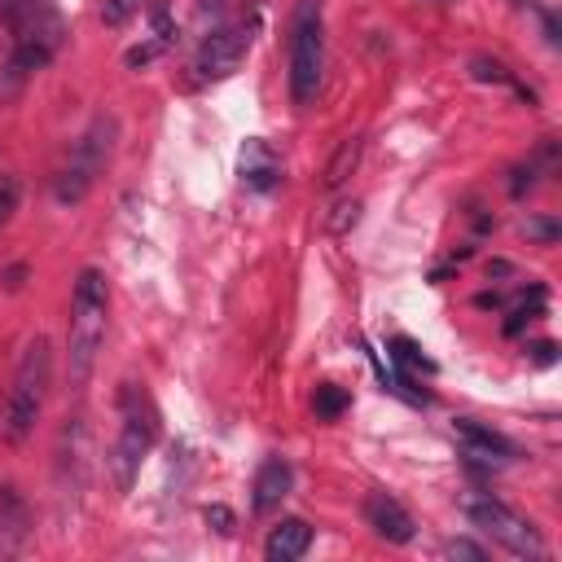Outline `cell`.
Instances as JSON below:
<instances>
[{"label": "cell", "mask_w": 562, "mask_h": 562, "mask_svg": "<svg viewBox=\"0 0 562 562\" xmlns=\"http://www.w3.org/2000/svg\"><path fill=\"white\" fill-rule=\"evenodd\" d=\"M470 75H474L479 83H501V88H514V92H518L527 105L536 101V92H531V88H522V83L514 79V70H509L505 61H496V57H474V61H470Z\"/></svg>", "instance_id": "16"}, {"label": "cell", "mask_w": 562, "mask_h": 562, "mask_svg": "<svg viewBox=\"0 0 562 562\" xmlns=\"http://www.w3.org/2000/svg\"><path fill=\"white\" fill-rule=\"evenodd\" d=\"M31 544V505L13 483H0V562L22 558Z\"/></svg>", "instance_id": "10"}, {"label": "cell", "mask_w": 562, "mask_h": 562, "mask_svg": "<svg viewBox=\"0 0 562 562\" xmlns=\"http://www.w3.org/2000/svg\"><path fill=\"white\" fill-rule=\"evenodd\" d=\"M307 549H312V527L303 518H281L263 540V558L268 562H299Z\"/></svg>", "instance_id": "15"}, {"label": "cell", "mask_w": 562, "mask_h": 562, "mask_svg": "<svg viewBox=\"0 0 562 562\" xmlns=\"http://www.w3.org/2000/svg\"><path fill=\"white\" fill-rule=\"evenodd\" d=\"M0 22L9 31V53L0 66V97H13L35 70L53 61L66 26L53 0H0Z\"/></svg>", "instance_id": "1"}, {"label": "cell", "mask_w": 562, "mask_h": 562, "mask_svg": "<svg viewBox=\"0 0 562 562\" xmlns=\"http://www.w3.org/2000/svg\"><path fill=\"white\" fill-rule=\"evenodd\" d=\"M114 140H119V119H114V114H97V119L83 127V136L70 145L66 167L57 171V189H53V198H57L61 206H75V202H83V198L92 193L97 176L110 167Z\"/></svg>", "instance_id": "5"}, {"label": "cell", "mask_w": 562, "mask_h": 562, "mask_svg": "<svg viewBox=\"0 0 562 562\" xmlns=\"http://www.w3.org/2000/svg\"><path fill=\"white\" fill-rule=\"evenodd\" d=\"M347 404H351V395H347L342 386H334V382H316V391H312V413H316L321 422L342 417V413H347Z\"/></svg>", "instance_id": "18"}, {"label": "cell", "mask_w": 562, "mask_h": 562, "mask_svg": "<svg viewBox=\"0 0 562 562\" xmlns=\"http://www.w3.org/2000/svg\"><path fill=\"white\" fill-rule=\"evenodd\" d=\"M105 312H110L105 272L83 268L75 277V290H70V325H66V373H70V386H83L92 364H97V351H101V338H105Z\"/></svg>", "instance_id": "2"}, {"label": "cell", "mask_w": 562, "mask_h": 562, "mask_svg": "<svg viewBox=\"0 0 562 562\" xmlns=\"http://www.w3.org/2000/svg\"><path fill=\"white\" fill-rule=\"evenodd\" d=\"M465 518H470L474 531H483L492 544L509 549L514 558H544L549 553L544 540H540V531L518 509H509L505 501H496L492 492H470L465 496Z\"/></svg>", "instance_id": "7"}, {"label": "cell", "mask_w": 562, "mask_h": 562, "mask_svg": "<svg viewBox=\"0 0 562 562\" xmlns=\"http://www.w3.org/2000/svg\"><path fill=\"white\" fill-rule=\"evenodd\" d=\"M527 233L540 237V241H553L558 237V224H527Z\"/></svg>", "instance_id": "24"}, {"label": "cell", "mask_w": 562, "mask_h": 562, "mask_svg": "<svg viewBox=\"0 0 562 562\" xmlns=\"http://www.w3.org/2000/svg\"><path fill=\"white\" fill-rule=\"evenodd\" d=\"M443 553H448V558H470V562H483V558H487L483 544H474V540H448Z\"/></svg>", "instance_id": "22"}, {"label": "cell", "mask_w": 562, "mask_h": 562, "mask_svg": "<svg viewBox=\"0 0 562 562\" xmlns=\"http://www.w3.org/2000/svg\"><path fill=\"white\" fill-rule=\"evenodd\" d=\"M360 149H364V140H360V136L338 140V149H334V158H329V167H325V189L347 184V176H351V171H356V162H360Z\"/></svg>", "instance_id": "17"}, {"label": "cell", "mask_w": 562, "mask_h": 562, "mask_svg": "<svg viewBox=\"0 0 562 562\" xmlns=\"http://www.w3.org/2000/svg\"><path fill=\"white\" fill-rule=\"evenodd\" d=\"M364 522H369L373 536L386 540V544H408V540L417 536L413 514H408L391 492H369V496H364Z\"/></svg>", "instance_id": "11"}, {"label": "cell", "mask_w": 562, "mask_h": 562, "mask_svg": "<svg viewBox=\"0 0 562 562\" xmlns=\"http://www.w3.org/2000/svg\"><path fill=\"white\" fill-rule=\"evenodd\" d=\"M237 171H241V184L255 189V193L281 184V158L272 154V145H268L263 136H250V140L241 145V154H237Z\"/></svg>", "instance_id": "12"}, {"label": "cell", "mask_w": 562, "mask_h": 562, "mask_svg": "<svg viewBox=\"0 0 562 562\" xmlns=\"http://www.w3.org/2000/svg\"><path fill=\"white\" fill-rule=\"evenodd\" d=\"M154 439H158V408H154L149 391L136 382H123L119 386V435L105 452V470H110L119 492H132L140 461L149 457Z\"/></svg>", "instance_id": "3"}, {"label": "cell", "mask_w": 562, "mask_h": 562, "mask_svg": "<svg viewBox=\"0 0 562 562\" xmlns=\"http://www.w3.org/2000/svg\"><path fill=\"white\" fill-rule=\"evenodd\" d=\"M325 79V18L321 0H303L290 26V101L307 110Z\"/></svg>", "instance_id": "6"}, {"label": "cell", "mask_w": 562, "mask_h": 562, "mask_svg": "<svg viewBox=\"0 0 562 562\" xmlns=\"http://www.w3.org/2000/svg\"><path fill=\"white\" fill-rule=\"evenodd\" d=\"M452 430H457L461 452H465V461H470V465L492 470V465H501V461H514V457H518V448H514L501 430H492V426H483V422H474V417H457V422H452Z\"/></svg>", "instance_id": "9"}, {"label": "cell", "mask_w": 562, "mask_h": 562, "mask_svg": "<svg viewBox=\"0 0 562 562\" xmlns=\"http://www.w3.org/2000/svg\"><path fill=\"white\" fill-rule=\"evenodd\" d=\"M356 224H360V198H338L329 206V215H325V233L329 237H347Z\"/></svg>", "instance_id": "19"}, {"label": "cell", "mask_w": 562, "mask_h": 562, "mask_svg": "<svg viewBox=\"0 0 562 562\" xmlns=\"http://www.w3.org/2000/svg\"><path fill=\"white\" fill-rule=\"evenodd\" d=\"M136 9H140V0H105V4H101V22H105V26H123Z\"/></svg>", "instance_id": "20"}, {"label": "cell", "mask_w": 562, "mask_h": 562, "mask_svg": "<svg viewBox=\"0 0 562 562\" xmlns=\"http://www.w3.org/2000/svg\"><path fill=\"white\" fill-rule=\"evenodd\" d=\"M206 522H215V527H220V531H224V536H228V531H233V514H228V509H224V505H211V509H206Z\"/></svg>", "instance_id": "23"}, {"label": "cell", "mask_w": 562, "mask_h": 562, "mask_svg": "<svg viewBox=\"0 0 562 562\" xmlns=\"http://www.w3.org/2000/svg\"><path fill=\"white\" fill-rule=\"evenodd\" d=\"M48 382H53V347L44 334H35L13 369V386L4 395V408H0V439L4 443H22L31 430H35V417L44 408V395H48Z\"/></svg>", "instance_id": "4"}, {"label": "cell", "mask_w": 562, "mask_h": 562, "mask_svg": "<svg viewBox=\"0 0 562 562\" xmlns=\"http://www.w3.org/2000/svg\"><path fill=\"white\" fill-rule=\"evenodd\" d=\"M171 40H176V22H171V13H167V4L158 0L154 9H149V35L136 44V48H127L123 53V61L136 70V66H149L154 57H162L167 48H171Z\"/></svg>", "instance_id": "14"}, {"label": "cell", "mask_w": 562, "mask_h": 562, "mask_svg": "<svg viewBox=\"0 0 562 562\" xmlns=\"http://www.w3.org/2000/svg\"><path fill=\"white\" fill-rule=\"evenodd\" d=\"M531 351H536V364H553V351H558V347H553V342H536Z\"/></svg>", "instance_id": "25"}, {"label": "cell", "mask_w": 562, "mask_h": 562, "mask_svg": "<svg viewBox=\"0 0 562 562\" xmlns=\"http://www.w3.org/2000/svg\"><path fill=\"white\" fill-rule=\"evenodd\" d=\"M13 206H18V180L9 171H0V224L13 215Z\"/></svg>", "instance_id": "21"}, {"label": "cell", "mask_w": 562, "mask_h": 562, "mask_svg": "<svg viewBox=\"0 0 562 562\" xmlns=\"http://www.w3.org/2000/svg\"><path fill=\"white\" fill-rule=\"evenodd\" d=\"M250 44H255V22L250 18H228V22L211 26L202 35V44L193 48L189 79L193 83H220V79L237 75V66L246 61Z\"/></svg>", "instance_id": "8"}, {"label": "cell", "mask_w": 562, "mask_h": 562, "mask_svg": "<svg viewBox=\"0 0 562 562\" xmlns=\"http://www.w3.org/2000/svg\"><path fill=\"white\" fill-rule=\"evenodd\" d=\"M294 487V470L285 457H268L259 470H255V483H250V505L255 514H272Z\"/></svg>", "instance_id": "13"}]
</instances>
